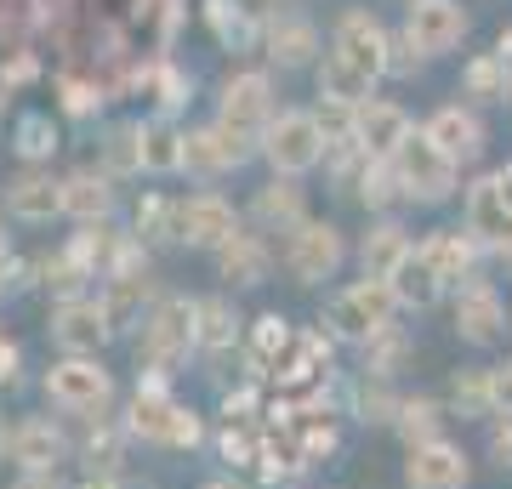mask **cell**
Segmentation results:
<instances>
[{"mask_svg": "<svg viewBox=\"0 0 512 489\" xmlns=\"http://www.w3.org/2000/svg\"><path fill=\"white\" fill-rule=\"evenodd\" d=\"M40 393L57 416L69 421H103L114 410V370L92 353H63L57 364H46Z\"/></svg>", "mask_w": 512, "mask_h": 489, "instance_id": "cell-2", "label": "cell"}, {"mask_svg": "<svg viewBox=\"0 0 512 489\" xmlns=\"http://www.w3.org/2000/svg\"><path fill=\"white\" fill-rule=\"evenodd\" d=\"M194 353H200V296H160L154 313L143 319V330H137L143 370L177 376Z\"/></svg>", "mask_w": 512, "mask_h": 489, "instance_id": "cell-3", "label": "cell"}, {"mask_svg": "<svg viewBox=\"0 0 512 489\" xmlns=\"http://www.w3.org/2000/svg\"><path fill=\"white\" fill-rule=\"evenodd\" d=\"M217 126H228L234 137H245V143L262 148V131L274 126V86H268V74H234L228 86H222L217 97Z\"/></svg>", "mask_w": 512, "mask_h": 489, "instance_id": "cell-10", "label": "cell"}, {"mask_svg": "<svg viewBox=\"0 0 512 489\" xmlns=\"http://www.w3.org/2000/svg\"><path fill=\"white\" fill-rule=\"evenodd\" d=\"M473 484V455L456 438H433L404 450V489H467Z\"/></svg>", "mask_w": 512, "mask_h": 489, "instance_id": "cell-13", "label": "cell"}, {"mask_svg": "<svg viewBox=\"0 0 512 489\" xmlns=\"http://www.w3.org/2000/svg\"><path fill=\"white\" fill-rule=\"evenodd\" d=\"M0 296H6V262H0Z\"/></svg>", "mask_w": 512, "mask_h": 489, "instance_id": "cell-46", "label": "cell"}, {"mask_svg": "<svg viewBox=\"0 0 512 489\" xmlns=\"http://www.w3.org/2000/svg\"><path fill=\"white\" fill-rule=\"evenodd\" d=\"M0 262H6V228H0Z\"/></svg>", "mask_w": 512, "mask_h": 489, "instance_id": "cell-47", "label": "cell"}, {"mask_svg": "<svg viewBox=\"0 0 512 489\" xmlns=\"http://www.w3.org/2000/svg\"><path fill=\"white\" fill-rule=\"evenodd\" d=\"M421 131H427V137H433V143H439L456 165H473L478 154H484V120H478L467 103H444V109L433 114Z\"/></svg>", "mask_w": 512, "mask_h": 489, "instance_id": "cell-24", "label": "cell"}, {"mask_svg": "<svg viewBox=\"0 0 512 489\" xmlns=\"http://www.w3.org/2000/svg\"><path fill=\"white\" fill-rule=\"evenodd\" d=\"M63 217H74L80 228L114 217V177L109 171H69L63 177Z\"/></svg>", "mask_w": 512, "mask_h": 489, "instance_id": "cell-26", "label": "cell"}, {"mask_svg": "<svg viewBox=\"0 0 512 489\" xmlns=\"http://www.w3.org/2000/svg\"><path fill=\"white\" fill-rule=\"evenodd\" d=\"M12 137H18V154L29 165H40V160H52V148H57V126H52V114H23L18 126H12Z\"/></svg>", "mask_w": 512, "mask_h": 489, "instance_id": "cell-37", "label": "cell"}, {"mask_svg": "<svg viewBox=\"0 0 512 489\" xmlns=\"http://www.w3.org/2000/svg\"><path fill=\"white\" fill-rule=\"evenodd\" d=\"M444 410L461 416V421H495L501 410H507L501 370H490V364H467V370H456L450 387H444Z\"/></svg>", "mask_w": 512, "mask_h": 489, "instance_id": "cell-17", "label": "cell"}, {"mask_svg": "<svg viewBox=\"0 0 512 489\" xmlns=\"http://www.w3.org/2000/svg\"><path fill=\"white\" fill-rule=\"evenodd\" d=\"M450 319H456V336L467 347H495L507 336V302H501V290L490 279H467L456 285L450 296Z\"/></svg>", "mask_w": 512, "mask_h": 489, "instance_id": "cell-12", "label": "cell"}, {"mask_svg": "<svg viewBox=\"0 0 512 489\" xmlns=\"http://www.w3.org/2000/svg\"><path fill=\"white\" fill-rule=\"evenodd\" d=\"M234 234H239V211H234L228 200H222L217 188H200V194L177 200V245L217 256Z\"/></svg>", "mask_w": 512, "mask_h": 489, "instance_id": "cell-11", "label": "cell"}, {"mask_svg": "<svg viewBox=\"0 0 512 489\" xmlns=\"http://www.w3.org/2000/svg\"><path fill=\"white\" fill-rule=\"evenodd\" d=\"M410 251H416V239L404 234V222L382 217V222H370V234L359 239V268H365V279H393V268Z\"/></svg>", "mask_w": 512, "mask_h": 489, "instance_id": "cell-27", "label": "cell"}, {"mask_svg": "<svg viewBox=\"0 0 512 489\" xmlns=\"http://www.w3.org/2000/svg\"><path fill=\"white\" fill-rule=\"evenodd\" d=\"M399 404H404V393L382 376H359L348 387V410H353L359 427H393V421H399Z\"/></svg>", "mask_w": 512, "mask_h": 489, "instance_id": "cell-29", "label": "cell"}, {"mask_svg": "<svg viewBox=\"0 0 512 489\" xmlns=\"http://www.w3.org/2000/svg\"><path fill=\"white\" fill-rule=\"evenodd\" d=\"M114 336V319L103 308V296H69V302H57L52 308V342L63 353H103Z\"/></svg>", "mask_w": 512, "mask_h": 489, "instance_id": "cell-14", "label": "cell"}, {"mask_svg": "<svg viewBox=\"0 0 512 489\" xmlns=\"http://www.w3.org/2000/svg\"><path fill=\"white\" fill-rule=\"evenodd\" d=\"M444 421H450V410H444V399H439V393H404L399 421H393V433H399V444H404V450H416V444L450 438V433H444Z\"/></svg>", "mask_w": 512, "mask_h": 489, "instance_id": "cell-28", "label": "cell"}, {"mask_svg": "<svg viewBox=\"0 0 512 489\" xmlns=\"http://www.w3.org/2000/svg\"><path fill=\"white\" fill-rule=\"evenodd\" d=\"M353 188H359V200H365L370 211H393V205H404V188H399V177H393V165L387 160H370Z\"/></svg>", "mask_w": 512, "mask_h": 489, "instance_id": "cell-35", "label": "cell"}, {"mask_svg": "<svg viewBox=\"0 0 512 489\" xmlns=\"http://www.w3.org/2000/svg\"><path fill=\"white\" fill-rule=\"evenodd\" d=\"M507 91H512V74L501 69V57L484 52L467 63V97H478V103H507Z\"/></svg>", "mask_w": 512, "mask_h": 489, "instance_id": "cell-34", "label": "cell"}, {"mask_svg": "<svg viewBox=\"0 0 512 489\" xmlns=\"http://www.w3.org/2000/svg\"><path fill=\"white\" fill-rule=\"evenodd\" d=\"M342 262H348V239H342L336 222L308 217L285 239V273H291L296 285H325V279L342 273Z\"/></svg>", "mask_w": 512, "mask_h": 489, "instance_id": "cell-8", "label": "cell"}, {"mask_svg": "<svg viewBox=\"0 0 512 489\" xmlns=\"http://www.w3.org/2000/svg\"><path fill=\"white\" fill-rule=\"evenodd\" d=\"M245 319L234 313L228 296H200V359H222L228 347H239Z\"/></svg>", "mask_w": 512, "mask_h": 489, "instance_id": "cell-30", "label": "cell"}, {"mask_svg": "<svg viewBox=\"0 0 512 489\" xmlns=\"http://www.w3.org/2000/svg\"><path fill=\"white\" fill-rule=\"evenodd\" d=\"M393 313H399V302H393L387 279H353V285H342L336 296H330L325 325H330L336 342L365 347V342H376V336L393 325Z\"/></svg>", "mask_w": 512, "mask_h": 489, "instance_id": "cell-4", "label": "cell"}, {"mask_svg": "<svg viewBox=\"0 0 512 489\" xmlns=\"http://www.w3.org/2000/svg\"><path fill=\"white\" fill-rule=\"evenodd\" d=\"M262 46H268V57H274L279 69H308L313 57H319V29L302 12H274V18L262 23Z\"/></svg>", "mask_w": 512, "mask_h": 489, "instance_id": "cell-23", "label": "cell"}, {"mask_svg": "<svg viewBox=\"0 0 512 489\" xmlns=\"http://www.w3.org/2000/svg\"><path fill=\"white\" fill-rule=\"evenodd\" d=\"M325 154L330 137L308 109H279L274 126L262 131V160L274 165V177H308L313 165H325Z\"/></svg>", "mask_w": 512, "mask_h": 489, "instance_id": "cell-6", "label": "cell"}, {"mask_svg": "<svg viewBox=\"0 0 512 489\" xmlns=\"http://www.w3.org/2000/svg\"><path fill=\"white\" fill-rule=\"evenodd\" d=\"M18 489H57V478H18Z\"/></svg>", "mask_w": 512, "mask_h": 489, "instance_id": "cell-43", "label": "cell"}, {"mask_svg": "<svg viewBox=\"0 0 512 489\" xmlns=\"http://www.w3.org/2000/svg\"><path fill=\"white\" fill-rule=\"evenodd\" d=\"M6 211H12L18 222H52V217H63V177L40 171V165L18 171V177L6 182Z\"/></svg>", "mask_w": 512, "mask_h": 489, "instance_id": "cell-20", "label": "cell"}, {"mask_svg": "<svg viewBox=\"0 0 512 489\" xmlns=\"http://www.w3.org/2000/svg\"><path fill=\"white\" fill-rule=\"evenodd\" d=\"M6 461H12L23 478H57V467L74 461V438L63 433V421H52V416H23V421H12Z\"/></svg>", "mask_w": 512, "mask_h": 489, "instance_id": "cell-9", "label": "cell"}, {"mask_svg": "<svg viewBox=\"0 0 512 489\" xmlns=\"http://www.w3.org/2000/svg\"><path fill=\"white\" fill-rule=\"evenodd\" d=\"M131 239H137V245H165V239H177V200L143 194L137 211H131Z\"/></svg>", "mask_w": 512, "mask_h": 489, "instance_id": "cell-33", "label": "cell"}, {"mask_svg": "<svg viewBox=\"0 0 512 489\" xmlns=\"http://www.w3.org/2000/svg\"><path fill=\"white\" fill-rule=\"evenodd\" d=\"M205 18L217 23L222 46H234V52H251L256 35H262V29H256V23L245 18V12H239V6H228V0H211V6H205Z\"/></svg>", "mask_w": 512, "mask_h": 489, "instance_id": "cell-38", "label": "cell"}, {"mask_svg": "<svg viewBox=\"0 0 512 489\" xmlns=\"http://www.w3.org/2000/svg\"><path fill=\"white\" fill-rule=\"evenodd\" d=\"M421 251H427V262L444 273V285L450 290L467 285V279H478V256H484V245H478L467 228H433V234L421 239Z\"/></svg>", "mask_w": 512, "mask_h": 489, "instance_id": "cell-25", "label": "cell"}, {"mask_svg": "<svg viewBox=\"0 0 512 489\" xmlns=\"http://www.w3.org/2000/svg\"><path fill=\"white\" fill-rule=\"evenodd\" d=\"M251 154H262V148L245 143V137H234L228 126H200V131H188L183 137V171L188 177H205V182L239 171Z\"/></svg>", "mask_w": 512, "mask_h": 489, "instance_id": "cell-16", "label": "cell"}, {"mask_svg": "<svg viewBox=\"0 0 512 489\" xmlns=\"http://www.w3.org/2000/svg\"><path fill=\"white\" fill-rule=\"evenodd\" d=\"M6 444H12V427H6V416H0V461H6Z\"/></svg>", "mask_w": 512, "mask_h": 489, "instance_id": "cell-44", "label": "cell"}, {"mask_svg": "<svg viewBox=\"0 0 512 489\" xmlns=\"http://www.w3.org/2000/svg\"><path fill=\"white\" fill-rule=\"evenodd\" d=\"M484 450H490V461H495L501 472H512V404L490 421V433H484Z\"/></svg>", "mask_w": 512, "mask_h": 489, "instance_id": "cell-39", "label": "cell"}, {"mask_svg": "<svg viewBox=\"0 0 512 489\" xmlns=\"http://www.w3.org/2000/svg\"><path fill=\"white\" fill-rule=\"evenodd\" d=\"M393 177H399L404 188V200H416V205H444V200H456V182H461V165L444 154L427 131H410L399 143V154H393Z\"/></svg>", "mask_w": 512, "mask_h": 489, "instance_id": "cell-5", "label": "cell"}, {"mask_svg": "<svg viewBox=\"0 0 512 489\" xmlns=\"http://www.w3.org/2000/svg\"><path fill=\"white\" fill-rule=\"evenodd\" d=\"M23 381V347L12 336H0V387H18Z\"/></svg>", "mask_w": 512, "mask_h": 489, "instance_id": "cell-40", "label": "cell"}, {"mask_svg": "<svg viewBox=\"0 0 512 489\" xmlns=\"http://www.w3.org/2000/svg\"><path fill=\"white\" fill-rule=\"evenodd\" d=\"M183 137L171 120H143V171L148 177H171V171H183Z\"/></svg>", "mask_w": 512, "mask_h": 489, "instance_id": "cell-32", "label": "cell"}, {"mask_svg": "<svg viewBox=\"0 0 512 489\" xmlns=\"http://www.w3.org/2000/svg\"><path fill=\"white\" fill-rule=\"evenodd\" d=\"M120 421H126L131 438H143L154 450H200L205 444L200 410L177 399V393H171V376H160V370H143V376H137V393H131Z\"/></svg>", "mask_w": 512, "mask_h": 489, "instance_id": "cell-1", "label": "cell"}, {"mask_svg": "<svg viewBox=\"0 0 512 489\" xmlns=\"http://www.w3.org/2000/svg\"><path fill=\"white\" fill-rule=\"evenodd\" d=\"M501 387H507V404H512V359L501 364Z\"/></svg>", "mask_w": 512, "mask_h": 489, "instance_id": "cell-45", "label": "cell"}, {"mask_svg": "<svg viewBox=\"0 0 512 489\" xmlns=\"http://www.w3.org/2000/svg\"><path fill=\"white\" fill-rule=\"evenodd\" d=\"M80 489H137V484H131L126 472H120V478H86Z\"/></svg>", "mask_w": 512, "mask_h": 489, "instance_id": "cell-42", "label": "cell"}, {"mask_svg": "<svg viewBox=\"0 0 512 489\" xmlns=\"http://www.w3.org/2000/svg\"><path fill=\"white\" fill-rule=\"evenodd\" d=\"M410 131H416L410 114H404L399 103H387V97H365V103L353 109V143L365 148L370 160H393Z\"/></svg>", "mask_w": 512, "mask_h": 489, "instance_id": "cell-18", "label": "cell"}, {"mask_svg": "<svg viewBox=\"0 0 512 489\" xmlns=\"http://www.w3.org/2000/svg\"><path fill=\"white\" fill-rule=\"evenodd\" d=\"M103 160H109V177H137L143 171V126H114Z\"/></svg>", "mask_w": 512, "mask_h": 489, "instance_id": "cell-36", "label": "cell"}, {"mask_svg": "<svg viewBox=\"0 0 512 489\" xmlns=\"http://www.w3.org/2000/svg\"><path fill=\"white\" fill-rule=\"evenodd\" d=\"M330 57H336V63H348L365 86H376V80L393 69V40H387V29L370 18V12H359V6H353V12H342V18H336Z\"/></svg>", "mask_w": 512, "mask_h": 489, "instance_id": "cell-7", "label": "cell"}, {"mask_svg": "<svg viewBox=\"0 0 512 489\" xmlns=\"http://www.w3.org/2000/svg\"><path fill=\"white\" fill-rule=\"evenodd\" d=\"M268 273H274V251H268L262 234H245V228H239V234L217 251V279L222 285L251 290V285H268Z\"/></svg>", "mask_w": 512, "mask_h": 489, "instance_id": "cell-22", "label": "cell"}, {"mask_svg": "<svg viewBox=\"0 0 512 489\" xmlns=\"http://www.w3.org/2000/svg\"><path fill=\"white\" fill-rule=\"evenodd\" d=\"M387 290H393V302H399V308H410V313H427V308H439L444 296H450V285H444V273L433 268V262H427V251H410L399 262V268H393V279H387Z\"/></svg>", "mask_w": 512, "mask_h": 489, "instance_id": "cell-21", "label": "cell"}, {"mask_svg": "<svg viewBox=\"0 0 512 489\" xmlns=\"http://www.w3.org/2000/svg\"><path fill=\"white\" fill-rule=\"evenodd\" d=\"M461 35H467V12H461V0H410L404 40L416 46V57H444V52H456Z\"/></svg>", "mask_w": 512, "mask_h": 489, "instance_id": "cell-15", "label": "cell"}, {"mask_svg": "<svg viewBox=\"0 0 512 489\" xmlns=\"http://www.w3.org/2000/svg\"><path fill=\"white\" fill-rule=\"evenodd\" d=\"M302 222H308V194H302L296 177H274V182L256 188V200H251V228L256 234H285L291 239Z\"/></svg>", "mask_w": 512, "mask_h": 489, "instance_id": "cell-19", "label": "cell"}, {"mask_svg": "<svg viewBox=\"0 0 512 489\" xmlns=\"http://www.w3.org/2000/svg\"><path fill=\"white\" fill-rule=\"evenodd\" d=\"M410 353H416V336H410L404 325H387L382 336H376V342L359 347V359H365V370H359V376H382V381H393V376L404 370V364H410Z\"/></svg>", "mask_w": 512, "mask_h": 489, "instance_id": "cell-31", "label": "cell"}, {"mask_svg": "<svg viewBox=\"0 0 512 489\" xmlns=\"http://www.w3.org/2000/svg\"><path fill=\"white\" fill-rule=\"evenodd\" d=\"M490 182H495V200H501V211L512 217V160L501 165V171H490Z\"/></svg>", "mask_w": 512, "mask_h": 489, "instance_id": "cell-41", "label": "cell"}]
</instances>
